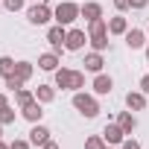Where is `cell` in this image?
Masks as SVG:
<instances>
[{
	"label": "cell",
	"mask_w": 149,
	"mask_h": 149,
	"mask_svg": "<svg viewBox=\"0 0 149 149\" xmlns=\"http://www.w3.org/2000/svg\"><path fill=\"white\" fill-rule=\"evenodd\" d=\"M85 85V73L82 70H70V67H58L56 70V88L61 91H82Z\"/></svg>",
	"instance_id": "6da1fadb"
},
{
	"label": "cell",
	"mask_w": 149,
	"mask_h": 149,
	"mask_svg": "<svg viewBox=\"0 0 149 149\" xmlns=\"http://www.w3.org/2000/svg\"><path fill=\"white\" fill-rule=\"evenodd\" d=\"M88 41L97 53H102L108 47V21L105 18H97V21H88Z\"/></svg>",
	"instance_id": "7a4b0ae2"
},
{
	"label": "cell",
	"mask_w": 149,
	"mask_h": 149,
	"mask_svg": "<svg viewBox=\"0 0 149 149\" xmlns=\"http://www.w3.org/2000/svg\"><path fill=\"white\" fill-rule=\"evenodd\" d=\"M73 108H76L82 117H88V120H94V117L100 114V102H97L91 94H82V91L73 94Z\"/></svg>",
	"instance_id": "3957f363"
},
{
	"label": "cell",
	"mask_w": 149,
	"mask_h": 149,
	"mask_svg": "<svg viewBox=\"0 0 149 149\" xmlns=\"http://www.w3.org/2000/svg\"><path fill=\"white\" fill-rule=\"evenodd\" d=\"M79 15H82V6L70 3V0H64V3H58V6L53 9V18H56V24H61V26H70Z\"/></svg>",
	"instance_id": "277c9868"
},
{
	"label": "cell",
	"mask_w": 149,
	"mask_h": 149,
	"mask_svg": "<svg viewBox=\"0 0 149 149\" xmlns=\"http://www.w3.org/2000/svg\"><path fill=\"white\" fill-rule=\"evenodd\" d=\"M26 18H29V24H35V26H41V24H47V21L53 18V9H50L47 3H35V6H29V12H26Z\"/></svg>",
	"instance_id": "5b68a950"
},
{
	"label": "cell",
	"mask_w": 149,
	"mask_h": 149,
	"mask_svg": "<svg viewBox=\"0 0 149 149\" xmlns=\"http://www.w3.org/2000/svg\"><path fill=\"white\" fill-rule=\"evenodd\" d=\"M47 41H50L53 53H61V50H64V41H67V29H64L61 24L50 26V29H47Z\"/></svg>",
	"instance_id": "8992f818"
},
{
	"label": "cell",
	"mask_w": 149,
	"mask_h": 149,
	"mask_svg": "<svg viewBox=\"0 0 149 149\" xmlns=\"http://www.w3.org/2000/svg\"><path fill=\"white\" fill-rule=\"evenodd\" d=\"M102 140H105V143H111V146H114V143H123V140H126L123 126H120V123H108V126L102 129Z\"/></svg>",
	"instance_id": "52a82bcc"
},
{
	"label": "cell",
	"mask_w": 149,
	"mask_h": 149,
	"mask_svg": "<svg viewBox=\"0 0 149 149\" xmlns=\"http://www.w3.org/2000/svg\"><path fill=\"white\" fill-rule=\"evenodd\" d=\"M85 41H88V35L82 32V29H67V41H64V50H82L85 47Z\"/></svg>",
	"instance_id": "ba28073f"
},
{
	"label": "cell",
	"mask_w": 149,
	"mask_h": 149,
	"mask_svg": "<svg viewBox=\"0 0 149 149\" xmlns=\"http://www.w3.org/2000/svg\"><path fill=\"white\" fill-rule=\"evenodd\" d=\"M47 140H50V129L41 126V123H32V129H29V143H32V146H44Z\"/></svg>",
	"instance_id": "9c48e42d"
},
{
	"label": "cell",
	"mask_w": 149,
	"mask_h": 149,
	"mask_svg": "<svg viewBox=\"0 0 149 149\" xmlns=\"http://www.w3.org/2000/svg\"><path fill=\"white\" fill-rule=\"evenodd\" d=\"M126 105H129V111H143L146 108V94L143 91H129L126 94Z\"/></svg>",
	"instance_id": "30bf717a"
},
{
	"label": "cell",
	"mask_w": 149,
	"mask_h": 149,
	"mask_svg": "<svg viewBox=\"0 0 149 149\" xmlns=\"http://www.w3.org/2000/svg\"><path fill=\"white\" fill-rule=\"evenodd\" d=\"M21 114H24V120H29V123H41V117H44V111H41V102H38V100H32L29 105H24V108H21Z\"/></svg>",
	"instance_id": "8fae6325"
},
{
	"label": "cell",
	"mask_w": 149,
	"mask_h": 149,
	"mask_svg": "<svg viewBox=\"0 0 149 149\" xmlns=\"http://www.w3.org/2000/svg\"><path fill=\"white\" fill-rule=\"evenodd\" d=\"M111 88H114V79L105 76V73H97V79H94V94L105 97V94H111Z\"/></svg>",
	"instance_id": "7c38bea8"
},
{
	"label": "cell",
	"mask_w": 149,
	"mask_h": 149,
	"mask_svg": "<svg viewBox=\"0 0 149 149\" xmlns=\"http://www.w3.org/2000/svg\"><path fill=\"white\" fill-rule=\"evenodd\" d=\"M126 44H129V50H140L146 44V32L143 29H129L126 32Z\"/></svg>",
	"instance_id": "4fadbf2b"
},
{
	"label": "cell",
	"mask_w": 149,
	"mask_h": 149,
	"mask_svg": "<svg viewBox=\"0 0 149 149\" xmlns=\"http://www.w3.org/2000/svg\"><path fill=\"white\" fill-rule=\"evenodd\" d=\"M38 67L47 70V73H56V70H58V53H44V56H38Z\"/></svg>",
	"instance_id": "5bb4252c"
},
{
	"label": "cell",
	"mask_w": 149,
	"mask_h": 149,
	"mask_svg": "<svg viewBox=\"0 0 149 149\" xmlns=\"http://www.w3.org/2000/svg\"><path fill=\"white\" fill-rule=\"evenodd\" d=\"M126 32H129V21L123 15H117V18L108 21V35H126Z\"/></svg>",
	"instance_id": "9a60e30c"
},
{
	"label": "cell",
	"mask_w": 149,
	"mask_h": 149,
	"mask_svg": "<svg viewBox=\"0 0 149 149\" xmlns=\"http://www.w3.org/2000/svg\"><path fill=\"white\" fill-rule=\"evenodd\" d=\"M82 64H85V70H91V73H100L105 61H102V53H97V50H94V53H88V56H85V61H82Z\"/></svg>",
	"instance_id": "2e32d148"
},
{
	"label": "cell",
	"mask_w": 149,
	"mask_h": 149,
	"mask_svg": "<svg viewBox=\"0 0 149 149\" xmlns=\"http://www.w3.org/2000/svg\"><path fill=\"white\" fill-rule=\"evenodd\" d=\"M35 100H38L41 105H44V102H53V100H56V88H53V85H38V88H35Z\"/></svg>",
	"instance_id": "e0dca14e"
},
{
	"label": "cell",
	"mask_w": 149,
	"mask_h": 149,
	"mask_svg": "<svg viewBox=\"0 0 149 149\" xmlns=\"http://www.w3.org/2000/svg\"><path fill=\"white\" fill-rule=\"evenodd\" d=\"M32 70H35V67H32L29 61H18V64H15V73H12V76H18L21 82H29V79H32Z\"/></svg>",
	"instance_id": "ac0fdd59"
},
{
	"label": "cell",
	"mask_w": 149,
	"mask_h": 149,
	"mask_svg": "<svg viewBox=\"0 0 149 149\" xmlns=\"http://www.w3.org/2000/svg\"><path fill=\"white\" fill-rule=\"evenodd\" d=\"M117 123L123 126V132H126V134H132V132L137 129V120H134V114H132V111H123V114L117 117Z\"/></svg>",
	"instance_id": "d6986e66"
},
{
	"label": "cell",
	"mask_w": 149,
	"mask_h": 149,
	"mask_svg": "<svg viewBox=\"0 0 149 149\" xmlns=\"http://www.w3.org/2000/svg\"><path fill=\"white\" fill-rule=\"evenodd\" d=\"M82 18H85V21L102 18V6H100V3H85V6H82Z\"/></svg>",
	"instance_id": "ffe728a7"
},
{
	"label": "cell",
	"mask_w": 149,
	"mask_h": 149,
	"mask_svg": "<svg viewBox=\"0 0 149 149\" xmlns=\"http://www.w3.org/2000/svg\"><path fill=\"white\" fill-rule=\"evenodd\" d=\"M15 64H18V61H12L9 56H0V76H12V73H15Z\"/></svg>",
	"instance_id": "44dd1931"
},
{
	"label": "cell",
	"mask_w": 149,
	"mask_h": 149,
	"mask_svg": "<svg viewBox=\"0 0 149 149\" xmlns=\"http://www.w3.org/2000/svg\"><path fill=\"white\" fill-rule=\"evenodd\" d=\"M32 100H35V94H32V91H26V88H21V91H15V102H18L21 108H24V105H29Z\"/></svg>",
	"instance_id": "7402d4cb"
},
{
	"label": "cell",
	"mask_w": 149,
	"mask_h": 149,
	"mask_svg": "<svg viewBox=\"0 0 149 149\" xmlns=\"http://www.w3.org/2000/svg\"><path fill=\"white\" fill-rule=\"evenodd\" d=\"M9 123H15V111L6 105V108H0V126H9Z\"/></svg>",
	"instance_id": "603a6c76"
},
{
	"label": "cell",
	"mask_w": 149,
	"mask_h": 149,
	"mask_svg": "<svg viewBox=\"0 0 149 149\" xmlns=\"http://www.w3.org/2000/svg\"><path fill=\"white\" fill-rule=\"evenodd\" d=\"M102 146H105L102 134H94V137H88V140H85V149H102Z\"/></svg>",
	"instance_id": "cb8c5ba5"
},
{
	"label": "cell",
	"mask_w": 149,
	"mask_h": 149,
	"mask_svg": "<svg viewBox=\"0 0 149 149\" xmlns=\"http://www.w3.org/2000/svg\"><path fill=\"white\" fill-rule=\"evenodd\" d=\"M24 3H26V0H3V6H6L9 12H21V9H24Z\"/></svg>",
	"instance_id": "d4e9b609"
},
{
	"label": "cell",
	"mask_w": 149,
	"mask_h": 149,
	"mask_svg": "<svg viewBox=\"0 0 149 149\" xmlns=\"http://www.w3.org/2000/svg\"><path fill=\"white\" fill-rule=\"evenodd\" d=\"M6 88H9V91H21V88H24V82H21L18 76H6Z\"/></svg>",
	"instance_id": "484cf974"
},
{
	"label": "cell",
	"mask_w": 149,
	"mask_h": 149,
	"mask_svg": "<svg viewBox=\"0 0 149 149\" xmlns=\"http://www.w3.org/2000/svg\"><path fill=\"white\" fill-rule=\"evenodd\" d=\"M29 146H32V143H29V140H21V137H15V140L9 143V149H29Z\"/></svg>",
	"instance_id": "4316f807"
},
{
	"label": "cell",
	"mask_w": 149,
	"mask_h": 149,
	"mask_svg": "<svg viewBox=\"0 0 149 149\" xmlns=\"http://www.w3.org/2000/svg\"><path fill=\"white\" fill-rule=\"evenodd\" d=\"M114 9L117 12H126V9H132V3H129V0H114Z\"/></svg>",
	"instance_id": "83f0119b"
},
{
	"label": "cell",
	"mask_w": 149,
	"mask_h": 149,
	"mask_svg": "<svg viewBox=\"0 0 149 149\" xmlns=\"http://www.w3.org/2000/svg\"><path fill=\"white\" fill-rule=\"evenodd\" d=\"M120 146H123V149H140V143H137V140H132V137H126Z\"/></svg>",
	"instance_id": "f1b7e54d"
},
{
	"label": "cell",
	"mask_w": 149,
	"mask_h": 149,
	"mask_svg": "<svg viewBox=\"0 0 149 149\" xmlns=\"http://www.w3.org/2000/svg\"><path fill=\"white\" fill-rule=\"evenodd\" d=\"M129 3H132V9H146L149 0H129Z\"/></svg>",
	"instance_id": "f546056e"
},
{
	"label": "cell",
	"mask_w": 149,
	"mask_h": 149,
	"mask_svg": "<svg viewBox=\"0 0 149 149\" xmlns=\"http://www.w3.org/2000/svg\"><path fill=\"white\" fill-rule=\"evenodd\" d=\"M140 91H143V94H149V73H146V76L140 79Z\"/></svg>",
	"instance_id": "4dcf8cb0"
},
{
	"label": "cell",
	"mask_w": 149,
	"mask_h": 149,
	"mask_svg": "<svg viewBox=\"0 0 149 149\" xmlns=\"http://www.w3.org/2000/svg\"><path fill=\"white\" fill-rule=\"evenodd\" d=\"M41 149H61V146H58V143H56V140H47V143H44V146H41Z\"/></svg>",
	"instance_id": "1f68e13d"
},
{
	"label": "cell",
	"mask_w": 149,
	"mask_h": 149,
	"mask_svg": "<svg viewBox=\"0 0 149 149\" xmlns=\"http://www.w3.org/2000/svg\"><path fill=\"white\" fill-rule=\"evenodd\" d=\"M9 105V100H6V94H0V108H6Z\"/></svg>",
	"instance_id": "d6a6232c"
},
{
	"label": "cell",
	"mask_w": 149,
	"mask_h": 149,
	"mask_svg": "<svg viewBox=\"0 0 149 149\" xmlns=\"http://www.w3.org/2000/svg\"><path fill=\"white\" fill-rule=\"evenodd\" d=\"M0 149H9V143H3V140H0Z\"/></svg>",
	"instance_id": "836d02e7"
},
{
	"label": "cell",
	"mask_w": 149,
	"mask_h": 149,
	"mask_svg": "<svg viewBox=\"0 0 149 149\" xmlns=\"http://www.w3.org/2000/svg\"><path fill=\"white\" fill-rule=\"evenodd\" d=\"M0 137H3V126H0Z\"/></svg>",
	"instance_id": "e575fe53"
},
{
	"label": "cell",
	"mask_w": 149,
	"mask_h": 149,
	"mask_svg": "<svg viewBox=\"0 0 149 149\" xmlns=\"http://www.w3.org/2000/svg\"><path fill=\"white\" fill-rule=\"evenodd\" d=\"M35 3H47V0H35Z\"/></svg>",
	"instance_id": "d590c367"
},
{
	"label": "cell",
	"mask_w": 149,
	"mask_h": 149,
	"mask_svg": "<svg viewBox=\"0 0 149 149\" xmlns=\"http://www.w3.org/2000/svg\"><path fill=\"white\" fill-rule=\"evenodd\" d=\"M146 58H149V47H146Z\"/></svg>",
	"instance_id": "8d00e7d4"
},
{
	"label": "cell",
	"mask_w": 149,
	"mask_h": 149,
	"mask_svg": "<svg viewBox=\"0 0 149 149\" xmlns=\"http://www.w3.org/2000/svg\"><path fill=\"white\" fill-rule=\"evenodd\" d=\"M102 149H111V146H102Z\"/></svg>",
	"instance_id": "74e56055"
},
{
	"label": "cell",
	"mask_w": 149,
	"mask_h": 149,
	"mask_svg": "<svg viewBox=\"0 0 149 149\" xmlns=\"http://www.w3.org/2000/svg\"><path fill=\"white\" fill-rule=\"evenodd\" d=\"M0 6H3V0H0Z\"/></svg>",
	"instance_id": "f35d334b"
},
{
	"label": "cell",
	"mask_w": 149,
	"mask_h": 149,
	"mask_svg": "<svg viewBox=\"0 0 149 149\" xmlns=\"http://www.w3.org/2000/svg\"><path fill=\"white\" fill-rule=\"evenodd\" d=\"M146 35H149V29H146Z\"/></svg>",
	"instance_id": "ab89813d"
}]
</instances>
